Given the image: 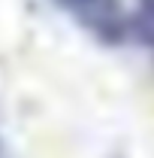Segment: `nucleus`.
I'll return each mask as SVG.
<instances>
[{
	"label": "nucleus",
	"mask_w": 154,
	"mask_h": 158,
	"mask_svg": "<svg viewBox=\"0 0 154 158\" xmlns=\"http://www.w3.org/2000/svg\"><path fill=\"white\" fill-rule=\"evenodd\" d=\"M100 46H124L130 40V9L124 0H52Z\"/></svg>",
	"instance_id": "f257e3e1"
},
{
	"label": "nucleus",
	"mask_w": 154,
	"mask_h": 158,
	"mask_svg": "<svg viewBox=\"0 0 154 158\" xmlns=\"http://www.w3.org/2000/svg\"><path fill=\"white\" fill-rule=\"evenodd\" d=\"M130 37L139 40L154 58V0H136L130 9Z\"/></svg>",
	"instance_id": "f03ea898"
}]
</instances>
